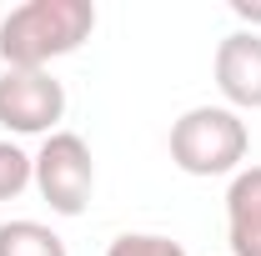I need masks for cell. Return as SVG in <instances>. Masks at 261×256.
<instances>
[{"mask_svg":"<svg viewBox=\"0 0 261 256\" xmlns=\"http://www.w3.org/2000/svg\"><path fill=\"white\" fill-rule=\"evenodd\" d=\"M246 121L231 106H191L171 126V161L186 176H231L246 161Z\"/></svg>","mask_w":261,"mask_h":256,"instance_id":"cell-2","label":"cell"},{"mask_svg":"<svg viewBox=\"0 0 261 256\" xmlns=\"http://www.w3.org/2000/svg\"><path fill=\"white\" fill-rule=\"evenodd\" d=\"M106 256H186V246L171 236H151V231H126L106 246Z\"/></svg>","mask_w":261,"mask_h":256,"instance_id":"cell-9","label":"cell"},{"mask_svg":"<svg viewBox=\"0 0 261 256\" xmlns=\"http://www.w3.org/2000/svg\"><path fill=\"white\" fill-rule=\"evenodd\" d=\"M96 31L91 0H25L0 20V61L5 70H45L81 50Z\"/></svg>","mask_w":261,"mask_h":256,"instance_id":"cell-1","label":"cell"},{"mask_svg":"<svg viewBox=\"0 0 261 256\" xmlns=\"http://www.w3.org/2000/svg\"><path fill=\"white\" fill-rule=\"evenodd\" d=\"M216 91L231 111H261V35L231 31L216 45Z\"/></svg>","mask_w":261,"mask_h":256,"instance_id":"cell-5","label":"cell"},{"mask_svg":"<svg viewBox=\"0 0 261 256\" xmlns=\"http://www.w3.org/2000/svg\"><path fill=\"white\" fill-rule=\"evenodd\" d=\"M65 116V86L50 70H5L0 75V126L10 136H56Z\"/></svg>","mask_w":261,"mask_h":256,"instance_id":"cell-4","label":"cell"},{"mask_svg":"<svg viewBox=\"0 0 261 256\" xmlns=\"http://www.w3.org/2000/svg\"><path fill=\"white\" fill-rule=\"evenodd\" d=\"M31 161H35V191L45 196V206H50L56 216H81V211L91 206L96 161H91V146H86L75 131L45 136Z\"/></svg>","mask_w":261,"mask_h":256,"instance_id":"cell-3","label":"cell"},{"mask_svg":"<svg viewBox=\"0 0 261 256\" xmlns=\"http://www.w3.org/2000/svg\"><path fill=\"white\" fill-rule=\"evenodd\" d=\"M0 256H65V241L40 221H0Z\"/></svg>","mask_w":261,"mask_h":256,"instance_id":"cell-7","label":"cell"},{"mask_svg":"<svg viewBox=\"0 0 261 256\" xmlns=\"http://www.w3.org/2000/svg\"><path fill=\"white\" fill-rule=\"evenodd\" d=\"M231 10H236V20H246L251 31L261 25V5H251V0H231Z\"/></svg>","mask_w":261,"mask_h":256,"instance_id":"cell-10","label":"cell"},{"mask_svg":"<svg viewBox=\"0 0 261 256\" xmlns=\"http://www.w3.org/2000/svg\"><path fill=\"white\" fill-rule=\"evenodd\" d=\"M226 236H231V256H261V166H246L231 176Z\"/></svg>","mask_w":261,"mask_h":256,"instance_id":"cell-6","label":"cell"},{"mask_svg":"<svg viewBox=\"0 0 261 256\" xmlns=\"http://www.w3.org/2000/svg\"><path fill=\"white\" fill-rule=\"evenodd\" d=\"M31 181H35V161L15 141H0V201H15Z\"/></svg>","mask_w":261,"mask_h":256,"instance_id":"cell-8","label":"cell"}]
</instances>
